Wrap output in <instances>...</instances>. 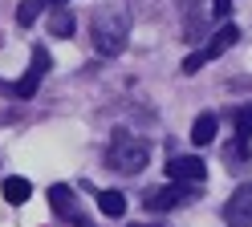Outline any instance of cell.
Masks as SVG:
<instances>
[{
  "label": "cell",
  "mask_w": 252,
  "mask_h": 227,
  "mask_svg": "<svg viewBox=\"0 0 252 227\" xmlns=\"http://www.w3.org/2000/svg\"><path fill=\"white\" fill-rule=\"evenodd\" d=\"M90 37H94V49L102 57H118L126 49V37H130V12L122 4H102L90 12Z\"/></svg>",
  "instance_id": "6da1fadb"
},
{
  "label": "cell",
  "mask_w": 252,
  "mask_h": 227,
  "mask_svg": "<svg viewBox=\"0 0 252 227\" xmlns=\"http://www.w3.org/2000/svg\"><path fill=\"white\" fill-rule=\"evenodd\" d=\"M106 162H110L118 174H138V170L151 162V142H147V138H134L130 130H114L110 150H106Z\"/></svg>",
  "instance_id": "7a4b0ae2"
},
{
  "label": "cell",
  "mask_w": 252,
  "mask_h": 227,
  "mask_svg": "<svg viewBox=\"0 0 252 227\" xmlns=\"http://www.w3.org/2000/svg\"><path fill=\"white\" fill-rule=\"evenodd\" d=\"M236 41H240V28H236L232 21H224V25H220V28L212 32L208 41H203V49H195V53H187V57H183V73H195V69H203L208 61L224 57V53H228V49H232Z\"/></svg>",
  "instance_id": "3957f363"
},
{
  "label": "cell",
  "mask_w": 252,
  "mask_h": 227,
  "mask_svg": "<svg viewBox=\"0 0 252 227\" xmlns=\"http://www.w3.org/2000/svg\"><path fill=\"white\" fill-rule=\"evenodd\" d=\"M195 191L199 187H191V183H163V187H155V191H147L143 195V207L147 211H171V207H179L183 199H195Z\"/></svg>",
  "instance_id": "277c9868"
},
{
  "label": "cell",
  "mask_w": 252,
  "mask_h": 227,
  "mask_svg": "<svg viewBox=\"0 0 252 227\" xmlns=\"http://www.w3.org/2000/svg\"><path fill=\"white\" fill-rule=\"evenodd\" d=\"M49 65H53V61H49V49H33V61H29V69H25L17 81H12L8 89L17 93V97H33V93L41 89V77L49 73Z\"/></svg>",
  "instance_id": "5b68a950"
},
{
  "label": "cell",
  "mask_w": 252,
  "mask_h": 227,
  "mask_svg": "<svg viewBox=\"0 0 252 227\" xmlns=\"http://www.w3.org/2000/svg\"><path fill=\"white\" fill-rule=\"evenodd\" d=\"M179 12H183V41L187 45L203 41V32L212 25V12H203V0H179Z\"/></svg>",
  "instance_id": "8992f818"
},
{
  "label": "cell",
  "mask_w": 252,
  "mask_h": 227,
  "mask_svg": "<svg viewBox=\"0 0 252 227\" xmlns=\"http://www.w3.org/2000/svg\"><path fill=\"white\" fill-rule=\"evenodd\" d=\"M167 178H175V183H191L199 187L203 178H208V162H203L199 154H175L167 162Z\"/></svg>",
  "instance_id": "52a82bcc"
},
{
  "label": "cell",
  "mask_w": 252,
  "mask_h": 227,
  "mask_svg": "<svg viewBox=\"0 0 252 227\" xmlns=\"http://www.w3.org/2000/svg\"><path fill=\"white\" fill-rule=\"evenodd\" d=\"M224 223L228 227H252V183H240L224 203Z\"/></svg>",
  "instance_id": "ba28073f"
},
{
  "label": "cell",
  "mask_w": 252,
  "mask_h": 227,
  "mask_svg": "<svg viewBox=\"0 0 252 227\" xmlns=\"http://www.w3.org/2000/svg\"><path fill=\"white\" fill-rule=\"evenodd\" d=\"M49 207L57 211V219H65V223L82 219V207H77V195H73L69 183H53L49 187Z\"/></svg>",
  "instance_id": "9c48e42d"
},
{
  "label": "cell",
  "mask_w": 252,
  "mask_h": 227,
  "mask_svg": "<svg viewBox=\"0 0 252 227\" xmlns=\"http://www.w3.org/2000/svg\"><path fill=\"white\" fill-rule=\"evenodd\" d=\"M65 4H69V0H21V4H17V25L29 28V25H37V16L45 8H65Z\"/></svg>",
  "instance_id": "30bf717a"
},
{
  "label": "cell",
  "mask_w": 252,
  "mask_h": 227,
  "mask_svg": "<svg viewBox=\"0 0 252 227\" xmlns=\"http://www.w3.org/2000/svg\"><path fill=\"white\" fill-rule=\"evenodd\" d=\"M216 130H220V118L208 110V114H199L195 118V126H191V142L195 146H212L216 142Z\"/></svg>",
  "instance_id": "8fae6325"
},
{
  "label": "cell",
  "mask_w": 252,
  "mask_h": 227,
  "mask_svg": "<svg viewBox=\"0 0 252 227\" xmlns=\"http://www.w3.org/2000/svg\"><path fill=\"white\" fill-rule=\"evenodd\" d=\"M98 211L110 219H122L126 215V195L122 191H98Z\"/></svg>",
  "instance_id": "7c38bea8"
},
{
  "label": "cell",
  "mask_w": 252,
  "mask_h": 227,
  "mask_svg": "<svg viewBox=\"0 0 252 227\" xmlns=\"http://www.w3.org/2000/svg\"><path fill=\"white\" fill-rule=\"evenodd\" d=\"M29 195H33V183H29V178H21V174H12V178H4V199H8L12 207H21V203H29Z\"/></svg>",
  "instance_id": "4fadbf2b"
},
{
  "label": "cell",
  "mask_w": 252,
  "mask_h": 227,
  "mask_svg": "<svg viewBox=\"0 0 252 227\" xmlns=\"http://www.w3.org/2000/svg\"><path fill=\"white\" fill-rule=\"evenodd\" d=\"M49 28H53V37H61V41H65V37H73V32H77V21H73V12H69V8H57Z\"/></svg>",
  "instance_id": "5bb4252c"
},
{
  "label": "cell",
  "mask_w": 252,
  "mask_h": 227,
  "mask_svg": "<svg viewBox=\"0 0 252 227\" xmlns=\"http://www.w3.org/2000/svg\"><path fill=\"white\" fill-rule=\"evenodd\" d=\"M228 118L236 122V138H248V134H252V106H240V110H232Z\"/></svg>",
  "instance_id": "9a60e30c"
},
{
  "label": "cell",
  "mask_w": 252,
  "mask_h": 227,
  "mask_svg": "<svg viewBox=\"0 0 252 227\" xmlns=\"http://www.w3.org/2000/svg\"><path fill=\"white\" fill-rule=\"evenodd\" d=\"M208 12H212V25H224L232 12V0H208Z\"/></svg>",
  "instance_id": "2e32d148"
},
{
  "label": "cell",
  "mask_w": 252,
  "mask_h": 227,
  "mask_svg": "<svg viewBox=\"0 0 252 227\" xmlns=\"http://www.w3.org/2000/svg\"><path fill=\"white\" fill-rule=\"evenodd\" d=\"M126 227H167V223H151L147 219V223H126Z\"/></svg>",
  "instance_id": "e0dca14e"
},
{
  "label": "cell",
  "mask_w": 252,
  "mask_h": 227,
  "mask_svg": "<svg viewBox=\"0 0 252 227\" xmlns=\"http://www.w3.org/2000/svg\"><path fill=\"white\" fill-rule=\"evenodd\" d=\"M73 227H94V223H90V219H77V223H73Z\"/></svg>",
  "instance_id": "ac0fdd59"
}]
</instances>
